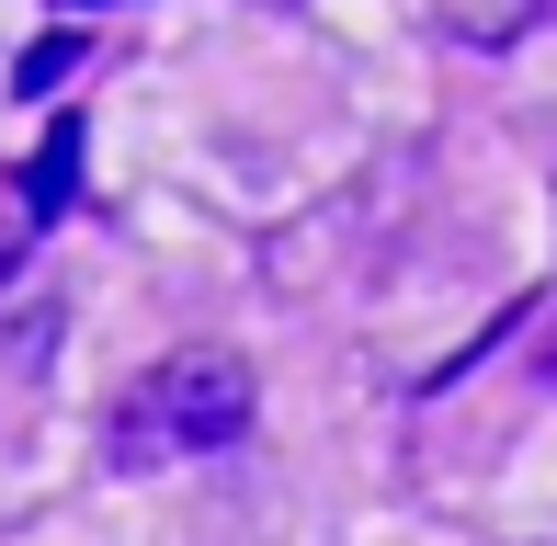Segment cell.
<instances>
[{"label":"cell","mask_w":557,"mask_h":546,"mask_svg":"<svg viewBox=\"0 0 557 546\" xmlns=\"http://www.w3.org/2000/svg\"><path fill=\"white\" fill-rule=\"evenodd\" d=\"M535 12L546 0H433V23L455 46H512V35H535Z\"/></svg>","instance_id":"cell-3"},{"label":"cell","mask_w":557,"mask_h":546,"mask_svg":"<svg viewBox=\"0 0 557 546\" xmlns=\"http://www.w3.org/2000/svg\"><path fill=\"white\" fill-rule=\"evenodd\" d=\"M250 433V364L239 353H160L103 421L114 467H171V456H216Z\"/></svg>","instance_id":"cell-1"},{"label":"cell","mask_w":557,"mask_h":546,"mask_svg":"<svg viewBox=\"0 0 557 546\" xmlns=\"http://www.w3.org/2000/svg\"><path fill=\"white\" fill-rule=\"evenodd\" d=\"M69 12H103V0H69Z\"/></svg>","instance_id":"cell-5"},{"label":"cell","mask_w":557,"mask_h":546,"mask_svg":"<svg viewBox=\"0 0 557 546\" xmlns=\"http://www.w3.org/2000/svg\"><path fill=\"white\" fill-rule=\"evenodd\" d=\"M69 69H81V35H46L35 58H23V91H46V80H69Z\"/></svg>","instance_id":"cell-4"},{"label":"cell","mask_w":557,"mask_h":546,"mask_svg":"<svg viewBox=\"0 0 557 546\" xmlns=\"http://www.w3.org/2000/svg\"><path fill=\"white\" fill-rule=\"evenodd\" d=\"M69 194H81V114H58L35 148V171H23V206L35 216H69Z\"/></svg>","instance_id":"cell-2"}]
</instances>
